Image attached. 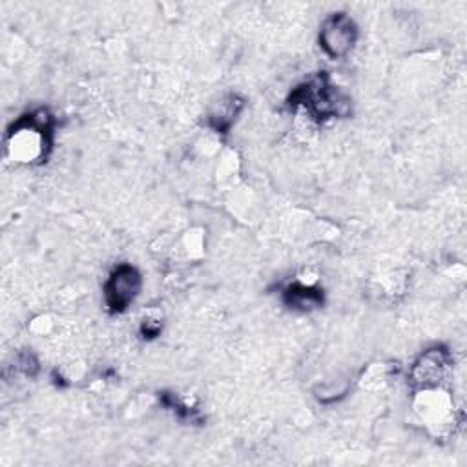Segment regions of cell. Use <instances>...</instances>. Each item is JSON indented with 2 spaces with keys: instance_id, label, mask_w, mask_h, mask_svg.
Masks as SVG:
<instances>
[{
  "instance_id": "1",
  "label": "cell",
  "mask_w": 467,
  "mask_h": 467,
  "mask_svg": "<svg viewBox=\"0 0 467 467\" xmlns=\"http://www.w3.org/2000/svg\"><path fill=\"white\" fill-rule=\"evenodd\" d=\"M53 115L47 109L31 111L13 122L5 135V153L16 162L42 161L51 148Z\"/></svg>"
},
{
  "instance_id": "2",
  "label": "cell",
  "mask_w": 467,
  "mask_h": 467,
  "mask_svg": "<svg viewBox=\"0 0 467 467\" xmlns=\"http://www.w3.org/2000/svg\"><path fill=\"white\" fill-rule=\"evenodd\" d=\"M290 106L296 111L306 113L316 122L343 117L350 111V100L323 73L297 86L292 91Z\"/></svg>"
},
{
  "instance_id": "3",
  "label": "cell",
  "mask_w": 467,
  "mask_h": 467,
  "mask_svg": "<svg viewBox=\"0 0 467 467\" xmlns=\"http://www.w3.org/2000/svg\"><path fill=\"white\" fill-rule=\"evenodd\" d=\"M452 367V356L443 347L423 350L409 370V383L414 390L441 387Z\"/></svg>"
},
{
  "instance_id": "4",
  "label": "cell",
  "mask_w": 467,
  "mask_h": 467,
  "mask_svg": "<svg viewBox=\"0 0 467 467\" xmlns=\"http://www.w3.org/2000/svg\"><path fill=\"white\" fill-rule=\"evenodd\" d=\"M358 40V27L347 13H332L319 29V46L330 58L347 57Z\"/></svg>"
},
{
  "instance_id": "5",
  "label": "cell",
  "mask_w": 467,
  "mask_h": 467,
  "mask_svg": "<svg viewBox=\"0 0 467 467\" xmlns=\"http://www.w3.org/2000/svg\"><path fill=\"white\" fill-rule=\"evenodd\" d=\"M140 286L142 277L139 270L128 263L119 265L104 283L106 306L115 314L124 312L139 296Z\"/></svg>"
},
{
  "instance_id": "6",
  "label": "cell",
  "mask_w": 467,
  "mask_h": 467,
  "mask_svg": "<svg viewBox=\"0 0 467 467\" xmlns=\"http://www.w3.org/2000/svg\"><path fill=\"white\" fill-rule=\"evenodd\" d=\"M243 106H244V100H243L239 95H235V93H230V95L221 97V99L212 106V109H210V113H208V124H210L215 131L226 133V131L232 128V124L235 122V119H237V115L241 113Z\"/></svg>"
},
{
  "instance_id": "7",
  "label": "cell",
  "mask_w": 467,
  "mask_h": 467,
  "mask_svg": "<svg viewBox=\"0 0 467 467\" xmlns=\"http://www.w3.org/2000/svg\"><path fill=\"white\" fill-rule=\"evenodd\" d=\"M285 303L301 312H310L314 308H319L323 305V294L314 285H308L305 281H296L285 288Z\"/></svg>"
},
{
  "instance_id": "8",
  "label": "cell",
  "mask_w": 467,
  "mask_h": 467,
  "mask_svg": "<svg viewBox=\"0 0 467 467\" xmlns=\"http://www.w3.org/2000/svg\"><path fill=\"white\" fill-rule=\"evenodd\" d=\"M161 328H162L161 317H146V319H142L140 332H142L144 337H155V336H159Z\"/></svg>"
}]
</instances>
